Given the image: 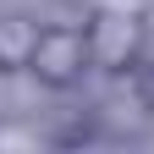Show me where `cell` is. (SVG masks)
<instances>
[{"instance_id": "6da1fadb", "label": "cell", "mask_w": 154, "mask_h": 154, "mask_svg": "<svg viewBox=\"0 0 154 154\" xmlns=\"http://www.w3.org/2000/svg\"><path fill=\"white\" fill-rule=\"evenodd\" d=\"M88 72H94L88 22H44V28H38V44H33V61H28V77L38 88L66 94V88L83 83Z\"/></svg>"}, {"instance_id": "7a4b0ae2", "label": "cell", "mask_w": 154, "mask_h": 154, "mask_svg": "<svg viewBox=\"0 0 154 154\" xmlns=\"http://www.w3.org/2000/svg\"><path fill=\"white\" fill-rule=\"evenodd\" d=\"M88 44H94V72L110 77H138L143 72V11L105 6L88 17Z\"/></svg>"}, {"instance_id": "3957f363", "label": "cell", "mask_w": 154, "mask_h": 154, "mask_svg": "<svg viewBox=\"0 0 154 154\" xmlns=\"http://www.w3.org/2000/svg\"><path fill=\"white\" fill-rule=\"evenodd\" d=\"M38 28L44 22H33L28 11H0V77L28 72L33 44H38Z\"/></svg>"}, {"instance_id": "277c9868", "label": "cell", "mask_w": 154, "mask_h": 154, "mask_svg": "<svg viewBox=\"0 0 154 154\" xmlns=\"http://www.w3.org/2000/svg\"><path fill=\"white\" fill-rule=\"evenodd\" d=\"M143 72H154V17H143Z\"/></svg>"}]
</instances>
